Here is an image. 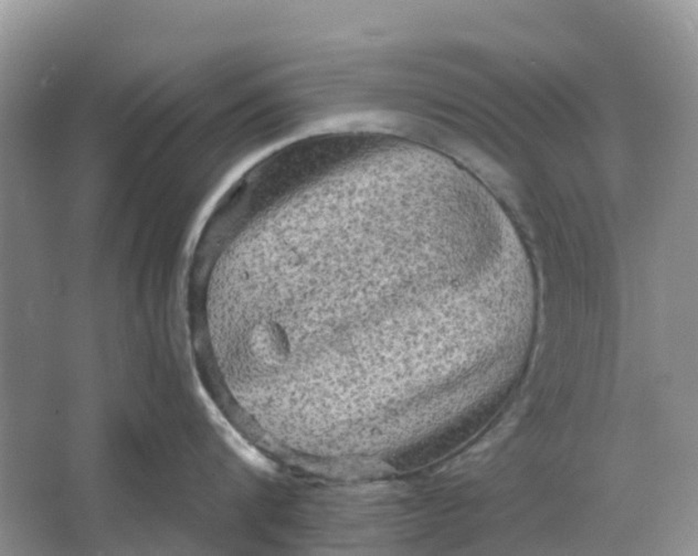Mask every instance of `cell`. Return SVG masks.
<instances>
[{"label": "cell", "instance_id": "obj_1", "mask_svg": "<svg viewBox=\"0 0 698 556\" xmlns=\"http://www.w3.org/2000/svg\"><path fill=\"white\" fill-rule=\"evenodd\" d=\"M209 410L211 416L214 418L213 421L217 424L221 433H223L225 440L227 441L228 444L233 447L234 451L237 452L238 455L243 457L244 460H247L249 464L258 467V469L271 470V464H270L263 456L260 455L257 451L253 449L247 442L241 439L238 433L230 426L229 423L225 420L217 408H216L214 405H211V403L209 405Z\"/></svg>", "mask_w": 698, "mask_h": 556}]
</instances>
